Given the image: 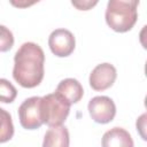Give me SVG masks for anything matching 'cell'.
I'll use <instances>...</instances> for the list:
<instances>
[{
	"label": "cell",
	"mask_w": 147,
	"mask_h": 147,
	"mask_svg": "<svg viewBox=\"0 0 147 147\" xmlns=\"http://www.w3.org/2000/svg\"><path fill=\"white\" fill-rule=\"evenodd\" d=\"M72 3V6H75V7H77L79 10H88L91 7H93V6H95L96 3H98V1H93V2H91V1H83V2H78V1H72L71 2Z\"/></svg>",
	"instance_id": "cell-14"
},
{
	"label": "cell",
	"mask_w": 147,
	"mask_h": 147,
	"mask_svg": "<svg viewBox=\"0 0 147 147\" xmlns=\"http://www.w3.org/2000/svg\"><path fill=\"white\" fill-rule=\"evenodd\" d=\"M102 147H134L131 134L123 127L115 126L102 136Z\"/></svg>",
	"instance_id": "cell-8"
},
{
	"label": "cell",
	"mask_w": 147,
	"mask_h": 147,
	"mask_svg": "<svg viewBox=\"0 0 147 147\" xmlns=\"http://www.w3.org/2000/svg\"><path fill=\"white\" fill-rule=\"evenodd\" d=\"M17 96L16 87L7 79L0 78V102L10 103Z\"/></svg>",
	"instance_id": "cell-12"
},
{
	"label": "cell",
	"mask_w": 147,
	"mask_h": 147,
	"mask_svg": "<svg viewBox=\"0 0 147 147\" xmlns=\"http://www.w3.org/2000/svg\"><path fill=\"white\" fill-rule=\"evenodd\" d=\"M55 92L64 98L70 105L77 103L84 95V88L82 84L75 78H65L61 80Z\"/></svg>",
	"instance_id": "cell-9"
},
{
	"label": "cell",
	"mask_w": 147,
	"mask_h": 147,
	"mask_svg": "<svg viewBox=\"0 0 147 147\" xmlns=\"http://www.w3.org/2000/svg\"><path fill=\"white\" fill-rule=\"evenodd\" d=\"M138 5L137 0H110L107 3L106 22L110 29L116 32L130 31L138 20Z\"/></svg>",
	"instance_id": "cell-2"
},
{
	"label": "cell",
	"mask_w": 147,
	"mask_h": 147,
	"mask_svg": "<svg viewBox=\"0 0 147 147\" xmlns=\"http://www.w3.org/2000/svg\"><path fill=\"white\" fill-rule=\"evenodd\" d=\"M87 109L92 119L99 124L111 122L116 115V106L113 99L106 95H98L90 100Z\"/></svg>",
	"instance_id": "cell-5"
},
{
	"label": "cell",
	"mask_w": 147,
	"mask_h": 147,
	"mask_svg": "<svg viewBox=\"0 0 147 147\" xmlns=\"http://www.w3.org/2000/svg\"><path fill=\"white\" fill-rule=\"evenodd\" d=\"M45 53L36 42H24L14 56L13 77L25 88L38 86L44 78Z\"/></svg>",
	"instance_id": "cell-1"
},
{
	"label": "cell",
	"mask_w": 147,
	"mask_h": 147,
	"mask_svg": "<svg viewBox=\"0 0 147 147\" xmlns=\"http://www.w3.org/2000/svg\"><path fill=\"white\" fill-rule=\"evenodd\" d=\"M14 136V124L11 119V115L0 108V144L9 141Z\"/></svg>",
	"instance_id": "cell-11"
},
{
	"label": "cell",
	"mask_w": 147,
	"mask_h": 147,
	"mask_svg": "<svg viewBox=\"0 0 147 147\" xmlns=\"http://www.w3.org/2000/svg\"><path fill=\"white\" fill-rule=\"evenodd\" d=\"M40 100V96H31L21 103L18 108V118L22 127L26 130H36L44 124L41 119Z\"/></svg>",
	"instance_id": "cell-4"
},
{
	"label": "cell",
	"mask_w": 147,
	"mask_h": 147,
	"mask_svg": "<svg viewBox=\"0 0 147 147\" xmlns=\"http://www.w3.org/2000/svg\"><path fill=\"white\" fill-rule=\"evenodd\" d=\"M70 106L71 105L56 92L41 96L40 111L42 123L49 127L62 125L70 113Z\"/></svg>",
	"instance_id": "cell-3"
},
{
	"label": "cell",
	"mask_w": 147,
	"mask_h": 147,
	"mask_svg": "<svg viewBox=\"0 0 147 147\" xmlns=\"http://www.w3.org/2000/svg\"><path fill=\"white\" fill-rule=\"evenodd\" d=\"M14 45L13 32L5 25L0 24V52H8Z\"/></svg>",
	"instance_id": "cell-13"
},
{
	"label": "cell",
	"mask_w": 147,
	"mask_h": 147,
	"mask_svg": "<svg viewBox=\"0 0 147 147\" xmlns=\"http://www.w3.org/2000/svg\"><path fill=\"white\" fill-rule=\"evenodd\" d=\"M117 77L116 68L110 63L98 64L90 74V86L94 91H105L113 86Z\"/></svg>",
	"instance_id": "cell-7"
},
{
	"label": "cell",
	"mask_w": 147,
	"mask_h": 147,
	"mask_svg": "<svg viewBox=\"0 0 147 147\" xmlns=\"http://www.w3.org/2000/svg\"><path fill=\"white\" fill-rule=\"evenodd\" d=\"M69 131L64 125L51 126L44 137L42 147H69Z\"/></svg>",
	"instance_id": "cell-10"
},
{
	"label": "cell",
	"mask_w": 147,
	"mask_h": 147,
	"mask_svg": "<svg viewBox=\"0 0 147 147\" xmlns=\"http://www.w3.org/2000/svg\"><path fill=\"white\" fill-rule=\"evenodd\" d=\"M48 46L54 55L59 57L69 56L76 46L75 36L67 29H56L48 37Z\"/></svg>",
	"instance_id": "cell-6"
},
{
	"label": "cell",
	"mask_w": 147,
	"mask_h": 147,
	"mask_svg": "<svg viewBox=\"0 0 147 147\" xmlns=\"http://www.w3.org/2000/svg\"><path fill=\"white\" fill-rule=\"evenodd\" d=\"M145 118H146V114H142L138 119H137V130H139L140 136L142 137L144 140H146L145 134L142 133V130H145Z\"/></svg>",
	"instance_id": "cell-15"
}]
</instances>
